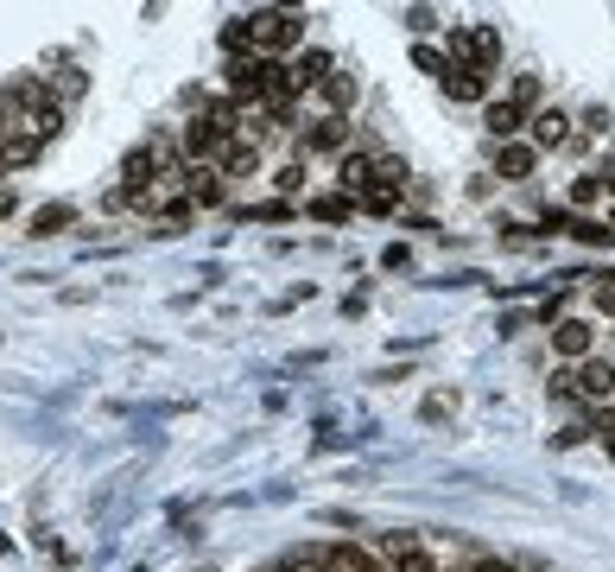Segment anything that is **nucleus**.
Masks as SVG:
<instances>
[{
  "mask_svg": "<svg viewBox=\"0 0 615 572\" xmlns=\"http://www.w3.org/2000/svg\"><path fill=\"white\" fill-rule=\"evenodd\" d=\"M184 191H190V204H222V172L217 166H184Z\"/></svg>",
  "mask_w": 615,
  "mask_h": 572,
  "instance_id": "15",
  "label": "nucleus"
},
{
  "mask_svg": "<svg viewBox=\"0 0 615 572\" xmlns=\"http://www.w3.org/2000/svg\"><path fill=\"white\" fill-rule=\"evenodd\" d=\"M368 185H374V159H368V153H343V159H336V191H343V197H362Z\"/></svg>",
  "mask_w": 615,
  "mask_h": 572,
  "instance_id": "11",
  "label": "nucleus"
},
{
  "mask_svg": "<svg viewBox=\"0 0 615 572\" xmlns=\"http://www.w3.org/2000/svg\"><path fill=\"white\" fill-rule=\"evenodd\" d=\"M254 33V58H280V51H305V20L286 13V7H267V13H248Z\"/></svg>",
  "mask_w": 615,
  "mask_h": 572,
  "instance_id": "1",
  "label": "nucleus"
},
{
  "mask_svg": "<svg viewBox=\"0 0 615 572\" xmlns=\"http://www.w3.org/2000/svg\"><path fill=\"white\" fill-rule=\"evenodd\" d=\"M298 153H336V159H343V153H349V121H343V114H318V121L298 134Z\"/></svg>",
  "mask_w": 615,
  "mask_h": 572,
  "instance_id": "5",
  "label": "nucleus"
},
{
  "mask_svg": "<svg viewBox=\"0 0 615 572\" xmlns=\"http://www.w3.org/2000/svg\"><path fill=\"white\" fill-rule=\"evenodd\" d=\"M254 166H260V147H254V141H242V134L217 153V172H222V179H242V172H254Z\"/></svg>",
  "mask_w": 615,
  "mask_h": 572,
  "instance_id": "14",
  "label": "nucleus"
},
{
  "mask_svg": "<svg viewBox=\"0 0 615 572\" xmlns=\"http://www.w3.org/2000/svg\"><path fill=\"white\" fill-rule=\"evenodd\" d=\"M374 185H388V191H406V159H374Z\"/></svg>",
  "mask_w": 615,
  "mask_h": 572,
  "instance_id": "19",
  "label": "nucleus"
},
{
  "mask_svg": "<svg viewBox=\"0 0 615 572\" xmlns=\"http://www.w3.org/2000/svg\"><path fill=\"white\" fill-rule=\"evenodd\" d=\"M305 217H318V223H349V217H356V197L324 191V197H311V204H305Z\"/></svg>",
  "mask_w": 615,
  "mask_h": 572,
  "instance_id": "17",
  "label": "nucleus"
},
{
  "mask_svg": "<svg viewBox=\"0 0 615 572\" xmlns=\"http://www.w3.org/2000/svg\"><path fill=\"white\" fill-rule=\"evenodd\" d=\"M533 172H540V153L527 147V141H507V147H495V179L520 185V179H533Z\"/></svg>",
  "mask_w": 615,
  "mask_h": 572,
  "instance_id": "10",
  "label": "nucleus"
},
{
  "mask_svg": "<svg viewBox=\"0 0 615 572\" xmlns=\"http://www.w3.org/2000/svg\"><path fill=\"white\" fill-rule=\"evenodd\" d=\"M64 223H71V204H45V210L33 217L38 235H51V229H64Z\"/></svg>",
  "mask_w": 615,
  "mask_h": 572,
  "instance_id": "22",
  "label": "nucleus"
},
{
  "mask_svg": "<svg viewBox=\"0 0 615 572\" xmlns=\"http://www.w3.org/2000/svg\"><path fill=\"white\" fill-rule=\"evenodd\" d=\"M356 96H362V76H356V71H330V76H324V102H330V114H343L349 102H356Z\"/></svg>",
  "mask_w": 615,
  "mask_h": 572,
  "instance_id": "16",
  "label": "nucleus"
},
{
  "mask_svg": "<svg viewBox=\"0 0 615 572\" xmlns=\"http://www.w3.org/2000/svg\"><path fill=\"white\" fill-rule=\"evenodd\" d=\"M444 89H451L457 102H482V96H489V71H476V64H451Z\"/></svg>",
  "mask_w": 615,
  "mask_h": 572,
  "instance_id": "13",
  "label": "nucleus"
},
{
  "mask_svg": "<svg viewBox=\"0 0 615 572\" xmlns=\"http://www.w3.org/2000/svg\"><path fill=\"white\" fill-rule=\"evenodd\" d=\"M565 235H578V242H590V248H615V229L596 223V217H571V223H565Z\"/></svg>",
  "mask_w": 615,
  "mask_h": 572,
  "instance_id": "18",
  "label": "nucleus"
},
{
  "mask_svg": "<svg viewBox=\"0 0 615 572\" xmlns=\"http://www.w3.org/2000/svg\"><path fill=\"white\" fill-rule=\"evenodd\" d=\"M507 102H520V109L533 114L540 109V76H514V96H507Z\"/></svg>",
  "mask_w": 615,
  "mask_h": 572,
  "instance_id": "23",
  "label": "nucleus"
},
{
  "mask_svg": "<svg viewBox=\"0 0 615 572\" xmlns=\"http://www.w3.org/2000/svg\"><path fill=\"white\" fill-rule=\"evenodd\" d=\"M482 127L495 134V147H507V141H527V109L520 102H482Z\"/></svg>",
  "mask_w": 615,
  "mask_h": 572,
  "instance_id": "7",
  "label": "nucleus"
},
{
  "mask_svg": "<svg viewBox=\"0 0 615 572\" xmlns=\"http://www.w3.org/2000/svg\"><path fill=\"white\" fill-rule=\"evenodd\" d=\"M610 458H615V439H610Z\"/></svg>",
  "mask_w": 615,
  "mask_h": 572,
  "instance_id": "31",
  "label": "nucleus"
},
{
  "mask_svg": "<svg viewBox=\"0 0 615 572\" xmlns=\"http://www.w3.org/2000/svg\"><path fill=\"white\" fill-rule=\"evenodd\" d=\"M571 204H578V210H590V204H603V172H583L578 185H571Z\"/></svg>",
  "mask_w": 615,
  "mask_h": 572,
  "instance_id": "21",
  "label": "nucleus"
},
{
  "mask_svg": "<svg viewBox=\"0 0 615 572\" xmlns=\"http://www.w3.org/2000/svg\"><path fill=\"white\" fill-rule=\"evenodd\" d=\"M552 350H558L565 363H590V350H596V325H583V318H558V325H552Z\"/></svg>",
  "mask_w": 615,
  "mask_h": 572,
  "instance_id": "6",
  "label": "nucleus"
},
{
  "mask_svg": "<svg viewBox=\"0 0 615 572\" xmlns=\"http://www.w3.org/2000/svg\"><path fill=\"white\" fill-rule=\"evenodd\" d=\"M413 64H419L426 76H451V58H444V51H432V45H419V51H413Z\"/></svg>",
  "mask_w": 615,
  "mask_h": 572,
  "instance_id": "24",
  "label": "nucleus"
},
{
  "mask_svg": "<svg viewBox=\"0 0 615 572\" xmlns=\"http://www.w3.org/2000/svg\"><path fill=\"white\" fill-rule=\"evenodd\" d=\"M286 71H292V89L305 96V89H324V76L336 71V64H330V51H318V45H305V51L292 58Z\"/></svg>",
  "mask_w": 615,
  "mask_h": 572,
  "instance_id": "9",
  "label": "nucleus"
},
{
  "mask_svg": "<svg viewBox=\"0 0 615 572\" xmlns=\"http://www.w3.org/2000/svg\"><path fill=\"white\" fill-rule=\"evenodd\" d=\"M451 64L495 71V64H502V33H495V26H457V33H451Z\"/></svg>",
  "mask_w": 615,
  "mask_h": 572,
  "instance_id": "2",
  "label": "nucleus"
},
{
  "mask_svg": "<svg viewBox=\"0 0 615 572\" xmlns=\"http://www.w3.org/2000/svg\"><path fill=\"white\" fill-rule=\"evenodd\" d=\"M374 547H381V560H388L394 572H438V567H432V553H426V540H419V534H381Z\"/></svg>",
  "mask_w": 615,
  "mask_h": 572,
  "instance_id": "4",
  "label": "nucleus"
},
{
  "mask_svg": "<svg viewBox=\"0 0 615 572\" xmlns=\"http://www.w3.org/2000/svg\"><path fill=\"white\" fill-rule=\"evenodd\" d=\"M571 394H583V401H610V394H615V363H603V356L578 363V376H571Z\"/></svg>",
  "mask_w": 615,
  "mask_h": 572,
  "instance_id": "8",
  "label": "nucleus"
},
{
  "mask_svg": "<svg viewBox=\"0 0 615 572\" xmlns=\"http://www.w3.org/2000/svg\"><path fill=\"white\" fill-rule=\"evenodd\" d=\"M324 572H374V553L356 540H330L324 547Z\"/></svg>",
  "mask_w": 615,
  "mask_h": 572,
  "instance_id": "12",
  "label": "nucleus"
},
{
  "mask_svg": "<svg viewBox=\"0 0 615 572\" xmlns=\"http://www.w3.org/2000/svg\"><path fill=\"white\" fill-rule=\"evenodd\" d=\"M273 185L286 191V197H292V191H305V166H280V179H273Z\"/></svg>",
  "mask_w": 615,
  "mask_h": 572,
  "instance_id": "26",
  "label": "nucleus"
},
{
  "mask_svg": "<svg viewBox=\"0 0 615 572\" xmlns=\"http://www.w3.org/2000/svg\"><path fill=\"white\" fill-rule=\"evenodd\" d=\"M583 127H590V134H610L615 114H610V109H583Z\"/></svg>",
  "mask_w": 615,
  "mask_h": 572,
  "instance_id": "27",
  "label": "nucleus"
},
{
  "mask_svg": "<svg viewBox=\"0 0 615 572\" xmlns=\"http://www.w3.org/2000/svg\"><path fill=\"white\" fill-rule=\"evenodd\" d=\"M571 141H578V121H571V109H533V114H527V147H533V153L571 147Z\"/></svg>",
  "mask_w": 615,
  "mask_h": 572,
  "instance_id": "3",
  "label": "nucleus"
},
{
  "mask_svg": "<svg viewBox=\"0 0 615 572\" xmlns=\"http://www.w3.org/2000/svg\"><path fill=\"white\" fill-rule=\"evenodd\" d=\"M362 210H374V217H394V204H399V191H388V185H368L362 197H356Z\"/></svg>",
  "mask_w": 615,
  "mask_h": 572,
  "instance_id": "20",
  "label": "nucleus"
},
{
  "mask_svg": "<svg viewBox=\"0 0 615 572\" xmlns=\"http://www.w3.org/2000/svg\"><path fill=\"white\" fill-rule=\"evenodd\" d=\"M83 83H89V76L76 71V64H71V71H64V76H58V89H64V96H83Z\"/></svg>",
  "mask_w": 615,
  "mask_h": 572,
  "instance_id": "28",
  "label": "nucleus"
},
{
  "mask_svg": "<svg viewBox=\"0 0 615 572\" xmlns=\"http://www.w3.org/2000/svg\"><path fill=\"white\" fill-rule=\"evenodd\" d=\"M590 300H596L603 318H615V273H610V280H596V293H590Z\"/></svg>",
  "mask_w": 615,
  "mask_h": 572,
  "instance_id": "25",
  "label": "nucleus"
},
{
  "mask_svg": "<svg viewBox=\"0 0 615 572\" xmlns=\"http://www.w3.org/2000/svg\"><path fill=\"white\" fill-rule=\"evenodd\" d=\"M603 197H610V204H615V172H610V179H603Z\"/></svg>",
  "mask_w": 615,
  "mask_h": 572,
  "instance_id": "30",
  "label": "nucleus"
},
{
  "mask_svg": "<svg viewBox=\"0 0 615 572\" xmlns=\"http://www.w3.org/2000/svg\"><path fill=\"white\" fill-rule=\"evenodd\" d=\"M470 572H514V567H507V560H476Z\"/></svg>",
  "mask_w": 615,
  "mask_h": 572,
  "instance_id": "29",
  "label": "nucleus"
}]
</instances>
